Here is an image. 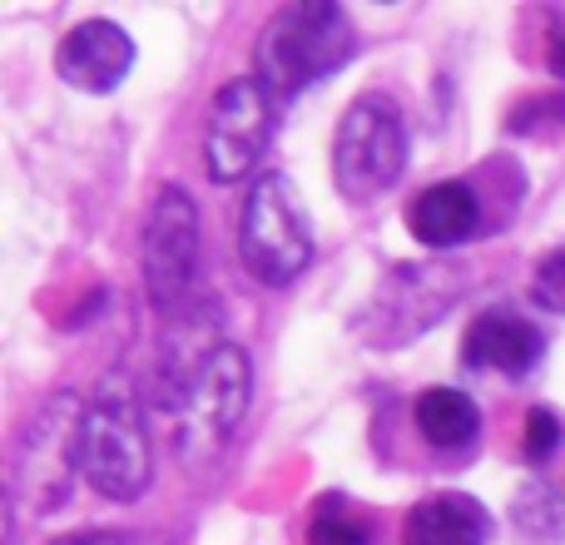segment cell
<instances>
[{"label": "cell", "instance_id": "18", "mask_svg": "<svg viewBox=\"0 0 565 545\" xmlns=\"http://www.w3.org/2000/svg\"><path fill=\"white\" fill-rule=\"evenodd\" d=\"M546 65H551V75H556V79H565V30H556V35H551Z\"/></svg>", "mask_w": 565, "mask_h": 545}, {"label": "cell", "instance_id": "7", "mask_svg": "<svg viewBox=\"0 0 565 545\" xmlns=\"http://www.w3.org/2000/svg\"><path fill=\"white\" fill-rule=\"evenodd\" d=\"M274 115L278 105L254 75H238L218 89L204 125V164L214 184H234L264 159L268 139H274Z\"/></svg>", "mask_w": 565, "mask_h": 545}, {"label": "cell", "instance_id": "8", "mask_svg": "<svg viewBox=\"0 0 565 545\" xmlns=\"http://www.w3.org/2000/svg\"><path fill=\"white\" fill-rule=\"evenodd\" d=\"M55 70L79 95H109L135 70V40L115 20H79L55 50Z\"/></svg>", "mask_w": 565, "mask_h": 545}, {"label": "cell", "instance_id": "15", "mask_svg": "<svg viewBox=\"0 0 565 545\" xmlns=\"http://www.w3.org/2000/svg\"><path fill=\"white\" fill-rule=\"evenodd\" d=\"M556 447H561V421H556V412L536 407V412L526 417V441H521V451H526L531 467H541L546 457H556Z\"/></svg>", "mask_w": 565, "mask_h": 545}, {"label": "cell", "instance_id": "5", "mask_svg": "<svg viewBox=\"0 0 565 545\" xmlns=\"http://www.w3.org/2000/svg\"><path fill=\"white\" fill-rule=\"evenodd\" d=\"M407 169V125L402 109L382 95H362L338 119V139H332V179L352 204H372L387 194Z\"/></svg>", "mask_w": 565, "mask_h": 545}, {"label": "cell", "instance_id": "13", "mask_svg": "<svg viewBox=\"0 0 565 545\" xmlns=\"http://www.w3.org/2000/svg\"><path fill=\"white\" fill-rule=\"evenodd\" d=\"M308 545H372V526L342 496H322L308 521Z\"/></svg>", "mask_w": 565, "mask_h": 545}, {"label": "cell", "instance_id": "11", "mask_svg": "<svg viewBox=\"0 0 565 545\" xmlns=\"http://www.w3.org/2000/svg\"><path fill=\"white\" fill-rule=\"evenodd\" d=\"M402 545H491V516L481 501L461 491H441L407 511Z\"/></svg>", "mask_w": 565, "mask_h": 545}, {"label": "cell", "instance_id": "4", "mask_svg": "<svg viewBox=\"0 0 565 545\" xmlns=\"http://www.w3.org/2000/svg\"><path fill=\"white\" fill-rule=\"evenodd\" d=\"M238 258L264 288H288L312 264V224L288 174H264L238 209Z\"/></svg>", "mask_w": 565, "mask_h": 545}, {"label": "cell", "instance_id": "10", "mask_svg": "<svg viewBox=\"0 0 565 545\" xmlns=\"http://www.w3.org/2000/svg\"><path fill=\"white\" fill-rule=\"evenodd\" d=\"M407 228H412V238H417V244H427V248H457V244H467V238L481 228V199H477V189L457 184V179L422 189V194L412 199V209H407Z\"/></svg>", "mask_w": 565, "mask_h": 545}, {"label": "cell", "instance_id": "6", "mask_svg": "<svg viewBox=\"0 0 565 545\" xmlns=\"http://www.w3.org/2000/svg\"><path fill=\"white\" fill-rule=\"evenodd\" d=\"M145 288L164 318H179L184 302L199 288V264H204V234H199V209L179 184H164L145 214Z\"/></svg>", "mask_w": 565, "mask_h": 545}, {"label": "cell", "instance_id": "17", "mask_svg": "<svg viewBox=\"0 0 565 545\" xmlns=\"http://www.w3.org/2000/svg\"><path fill=\"white\" fill-rule=\"evenodd\" d=\"M50 545H135V541L119 536V531H75V536H60Z\"/></svg>", "mask_w": 565, "mask_h": 545}, {"label": "cell", "instance_id": "12", "mask_svg": "<svg viewBox=\"0 0 565 545\" xmlns=\"http://www.w3.org/2000/svg\"><path fill=\"white\" fill-rule=\"evenodd\" d=\"M412 417H417V431L431 441V447L441 451H461L477 441L481 431V412L477 402L467 397V392L457 387H427L417 397V407H412Z\"/></svg>", "mask_w": 565, "mask_h": 545}, {"label": "cell", "instance_id": "1", "mask_svg": "<svg viewBox=\"0 0 565 545\" xmlns=\"http://www.w3.org/2000/svg\"><path fill=\"white\" fill-rule=\"evenodd\" d=\"M254 367L248 352L234 342L199 338V328H174L159 357V402L174 421L179 461L194 467L228 447L234 427L244 421Z\"/></svg>", "mask_w": 565, "mask_h": 545}, {"label": "cell", "instance_id": "14", "mask_svg": "<svg viewBox=\"0 0 565 545\" xmlns=\"http://www.w3.org/2000/svg\"><path fill=\"white\" fill-rule=\"evenodd\" d=\"M531 298L546 312H565V248L546 254L536 264V278H531Z\"/></svg>", "mask_w": 565, "mask_h": 545}, {"label": "cell", "instance_id": "9", "mask_svg": "<svg viewBox=\"0 0 565 545\" xmlns=\"http://www.w3.org/2000/svg\"><path fill=\"white\" fill-rule=\"evenodd\" d=\"M467 367H487V372H507V377H526L541 357H546V338H541L536 322L516 318L507 308L481 312L467 328Z\"/></svg>", "mask_w": 565, "mask_h": 545}, {"label": "cell", "instance_id": "2", "mask_svg": "<svg viewBox=\"0 0 565 545\" xmlns=\"http://www.w3.org/2000/svg\"><path fill=\"white\" fill-rule=\"evenodd\" d=\"M352 55H358V30H352L348 10L332 6V0H298V6H282L264 25V40H258L254 55V79L282 109L302 89L338 75Z\"/></svg>", "mask_w": 565, "mask_h": 545}, {"label": "cell", "instance_id": "16", "mask_svg": "<svg viewBox=\"0 0 565 545\" xmlns=\"http://www.w3.org/2000/svg\"><path fill=\"white\" fill-rule=\"evenodd\" d=\"M541 119H556V125H565V95H541V99H526V105L511 109L507 129L511 135H536Z\"/></svg>", "mask_w": 565, "mask_h": 545}, {"label": "cell", "instance_id": "3", "mask_svg": "<svg viewBox=\"0 0 565 545\" xmlns=\"http://www.w3.org/2000/svg\"><path fill=\"white\" fill-rule=\"evenodd\" d=\"M75 471L105 501H139L149 491V431L129 382H99L79 407L75 427Z\"/></svg>", "mask_w": 565, "mask_h": 545}]
</instances>
